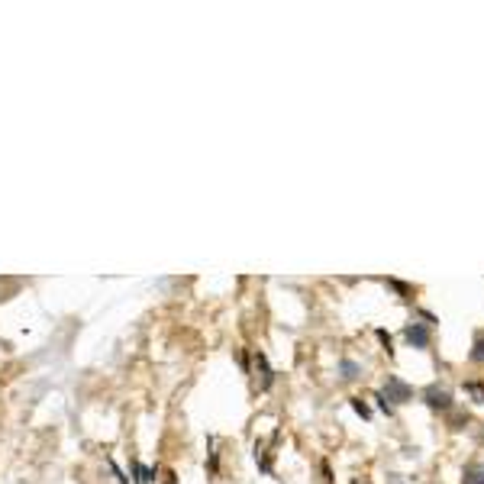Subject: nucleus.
<instances>
[{
  "label": "nucleus",
  "mask_w": 484,
  "mask_h": 484,
  "mask_svg": "<svg viewBox=\"0 0 484 484\" xmlns=\"http://www.w3.org/2000/svg\"><path fill=\"white\" fill-rule=\"evenodd\" d=\"M388 397H391V401H407L410 388H407V384H401L397 378H391V381H388Z\"/></svg>",
  "instance_id": "2"
},
{
  "label": "nucleus",
  "mask_w": 484,
  "mask_h": 484,
  "mask_svg": "<svg viewBox=\"0 0 484 484\" xmlns=\"http://www.w3.org/2000/svg\"><path fill=\"white\" fill-rule=\"evenodd\" d=\"M472 358H475V362H484V336H478V343H475V352H472Z\"/></svg>",
  "instance_id": "4"
},
{
  "label": "nucleus",
  "mask_w": 484,
  "mask_h": 484,
  "mask_svg": "<svg viewBox=\"0 0 484 484\" xmlns=\"http://www.w3.org/2000/svg\"><path fill=\"white\" fill-rule=\"evenodd\" d=\"M407 339L413 345H417V349H423V345L429 343V333H426V326L423 323H413V326H407Z\"/></svg>",
  "instance_id": "1"
},
{
  "label": "nucleus",
  "mask_w": 484,
  "mask_h": 484,
  "mask_svg": "<svg viewBox=\"0 0 484 484\" xmlns=\"http://www.w3.org/2000/svg\"><path fill=\"white\" fill-rule=\"evenodd\" d=\"M426 397H429V404H433V407H449V394L446 391H436V388H433Z\"/></svg>",
  "instance_id": "3"
}]
</instances>
